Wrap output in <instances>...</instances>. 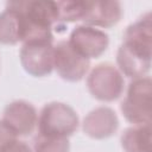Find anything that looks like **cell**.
<instances>
[{"instance_id":"cell-1","label":"cell","mask_w":152,"mask_h":152,"mask_svg":"<svg viewBox=\"0 0 152 152\" xmlns=\"http://www.w3.org/2000/svg\"><path fill=\"white\" fill-rule=\"evenodd\" d=\"M151 49V17L147 14L125 33V43L118 53V62L128 76H139L148 69Z\"/></svg>"},{"instance_id":"cell-2","label":"cell","mask_w":152,"mask_h":152,"mask_svg":"<svg viewBox=\"0 0 152 152\" xmlns=\"http://www.w3.org/2000/svg\"><path fill=\"white\" fill-rule=\"evenodd\" d=\"M38 124L40 135L65 138L77 128V116L63 103H50L43 108Z\"/></svg>"},{"instance_id":"cell-3","label":"cell","mask_w":152,"mask_h":152,"mask_svg":"<svg viewBox=\"0 0 152 152\" xmlns=\"http://www.w3.org/2000/svg\"><path fill=\"white\" fill-rule=\"evenodd\" d=\"M122 112L128 120L135 124H148L150 120V80H137L131 84Z\"/></svg>"},{"instance_id":"cell-4","label":"cell","mask_w":152,"mask_h":152,"mask_svg":"<svg viewBox=\"0 0 152 152\" xmlns=\"http://www.w3.org/2000/svg\"><path fill=\"white\" fill-rule=\"evenodd\" d=\"M70 46L82 57L89 59L99 56L108 45V37L104 32L90 27L78 26L75 28L68 42Z\"/></svg>"},{"instance_id":"cell-5","label":"cell","mask_w":152,"mask_h":152,"mask_svg":"<svg viewBox=\"0 0 152 152\" xmlns=\"http://www.w3.org/2000/svg\"><path fill=\"white\" fill-rule=\"evenodd\" d=\"M53 66L68 80L81 78L89 66V59L78 55L68 42H61L53 49Z\"/></svg>"},{"instance_id":"cell-6","label":"cell","mask_w":152,"mask_h":152,"mask_svg":"<svg viewBox=\"0 0 152 152\" xmlns=\"http://www.w3.org/2000/svg\"><path fill=\"white\" fill-rule=\"evenodd\" d=\"M23 65L33 75L50 72L53 66V49L51 42H28L21 49Z\"/></svg>"},{"instance_id":"cell-7","label":"cell","mask_w":152,"mask_h":152,"mask_svg":"<svg viewBox=\"0 0 152 152\" xmlns=\"http://www.w3.org/2000/svg\"><path fill=\"white\" fill-rule=\"evenodd\" d=\"M120 75L110 65H99L89 78V89L94 96L102 100H113L121 91Z\"/></svg>"},{"instance_id":"cell-8","label":"cell","mask_w":152,"mask_h":152,"mask_svg":"<svg viewBox=\"0 0 152 152\" xmlns=\"http://www.w3.org/2000/svg\"><path fill=\"white\" fill-rule=\"evenodd\" d=\"M4 122L15 134H27L36 124L34 108L24 101L13 102L5 110Z\"/></svg>"},{"instance_id":"cell-9","label":"cell","mask_w":152,"mask_h":152,"mask_svg":"<svg viewBox=\"0 0 152 152\" xmlns=\"http://www.w3.org/2000/svg\"><path fill=\"white\" fill-rule=\"evenodd\" d=\"M121 5L118 1H89L83 21L95 26H112L120 20Z\"/></svg>"},{"instance_id":"cell-10","label":"cell","mask_w":152,"mask_h":152,"mask_svg":"<svg viewBox=\"0 0 152 152\" xmlns=\"http://www.w3.org/2000/svg\"><path fill=\"white\" fill-rule=\"evenodd\" d=\"M122 145L127 152H150V125L129 128L122 135Z\"/></svg>"},{"instance_id":"cell-11","label":"cell","mask_w":152,"mask_h":152,"mask_svg":"<svg viewBox=\"0 0 152 152\" xmlns=\"http://www.w3.org/2000/svg\"><path fill=\"white\" fill-rule=\"evenodd\" d=\"M68 140L65 138L38 135L34 140L36 152H68Z\"/></svg>"},{"instance_id":"cell-12","label":"cell","mask_w":152,"mask_h":152,"mask_svg":"<svg viewBox=\"0 0 152 152\" xmlns=\"http://www.w3.org/2000/svg\"><path fill=\"white\" fill-rule=\"evenodd\" d=\"M15 133L4 122H0V152L15 140Z\"/></svg>"},{"instance_id":"cell-13","label":"cell","mask_w":152,"mask_h":152,"mask_svg":"<svg viewBox=\"0 0 152 152\" xmlns=\"http://www.w3.org/2000/svg\"><path fill=\"white\" fill-rule=\"evenodd\" d=\"M1 152H31L30 147L20 141H13L8 146H6Z\"/></svg>"}]
</instances>
